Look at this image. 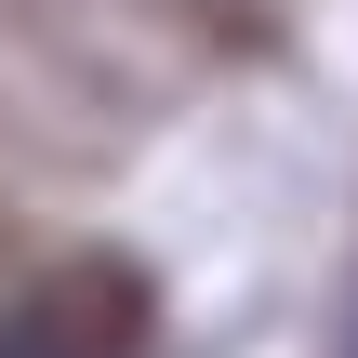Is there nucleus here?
<instances>
[{"instance_id": "f03ea898", "label": "nucleus", "mask_w": 358, "mask_h": 358, "mask_svg": "<svg viewBox=\"0 0 358 358\" xmlns=\"http://www.w3.org/2000/svg\"><path fill=\"white\" fill-rule=\"evenodd\" d=\"M345 358H358V345H345Z\"/></svg>"}, {"instance_id": "f257e3e1", "label": "nucleus", "mask_w": 358, "mask_h": 358, "mask_svg": "<svg viewBox=\"0 0 358 358\" xmlns=\"http://www.w3.org/2000/svg\"><path fill=\"white\" fill-rule=\"evenodd\" d=\"M0 358H80V332H66L53 306H13V319H0Z\"/></svg>"}]
</instances>
